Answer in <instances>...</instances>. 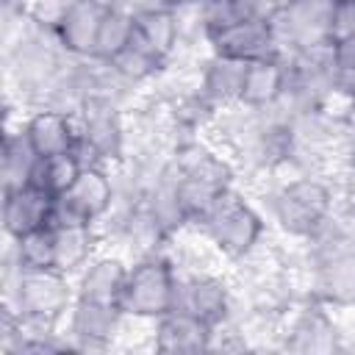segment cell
I'll list each match as a JSON object with an SVG mask.
<instances>
[{"label": "cell", "mask_w": 355, "mask_h": 355, "mask_svg": "<svg viewBox=\"0 0 355 355\" xmlns=\"http://www.w3.org/2000/svg\"><path fill=\"white\" fill-rule=\"evenodd\" d=\"M200 230L211 239V244L222 252L225 261L239 263L263 241L266 216L244 191L233 186L219 197Z\"/></svg>", "instance_id": "6da1fadb"}, {"label": "cell", "mask_w": 355, "mask_h": 355, "mask_svg": "<svg viewBox=\"0 0 355 355\" xmlns=\"http://www.w3.org/2000/svg\"><path fill=\"white\" fill-rule=\"evenodd\" d=\"M78 144L75 153L83 166H116L125 158V108L89 97L75 114Z\"/></svg>", "instance_id": "7a4b0ae2"}, {"label": "cell", "mask_w": 355, "mask_h": 355, "mask_svg": "<svg viewBox=\"0 0 355 355\" xmlns=\"http://www.w3.org/2000/svg\"><path fill=\"white\" fill-rule=\"evenodd\" d=\"M175 280H178V269L166 252L130 261L122 291V311L141 319L164 316L175 305Z\"/></svg>", "instance_id": "3957f363"}, {"label": "cell", "mask_w": 355, "mask_h": 355, "mask_svg": "<svg viewBox=\"0 0 355 355\" xmlns=\"http://www.w3.org/2000/svg\"><path fill=\"white\" fill-rule=\"evenodd\" d=\"M114 205V175L105 166H83L75 183L53 202V227L97 225Z\"/></svg>", "instance_id": "277c9868"}, {"label": "cell", "mask_w": 355, "mask_h": 355, "mask_svg": "<svg viewBox=\"0 0 355 355\" xmlns=\"http://www.w3.org/2000/svg\"><path fill=\"white\" fill-rule=\"evenodd\" d=\"M333 6L336 0H291L283 6L269 19L280 53L333 42Z\"/></svg>", "instance_id": "5b68a950"}, {"label": "cell", "mask_w": 355, "mask_h": 355, "mask_svg": "<svg viewBox=\"0 0 355 355\" xmlns=\"http://www.w3.org/2000/svg\"><path fill=\"white\" fill-rule=\"evenodd\" d=\"M75 302V286L69 275L58 269H25L17 291V311L22 319L64 324Z\"/></svg>", "instance_id": "8992f818"}, {"label": "cell", "mask_w": 355, "mask_h": 355, "mask_svg": "<svg viewBox=\"0 0 355 355\" xmlns=\"http://www.w3.org/2000/svg\"><path fill=\"white\" fill-rule=\"evenodd\" d=\"M283 349L288 352H336L344 349V338L338 330L330 305L305 297L297 300L283 316Z\"/></svg>", "instance_id": "52a82bcc"}, {"label": "cell", "mask_w": 355, "mask_h": 355, "mask_svg": "<svg viewBox=\"0 0 355 355\" xmlns=\"http://www.w3.org/2000/svg\"><path fill=\"white\" fill-rule=\"evenodd\" d=\"M189 311L205 324H219L230 316L233 308V283L219 272H183L178 269L175 280V305Z\"/></svg>", "instance_id": "ba28073f"}, {"label": "cell", "mask_w": 355, "mask_h": 355, "mask_svg": "<svg viewBox=\"0 0 355 355\" xmlns=\"http://www.w3.org/2000/svg\"><path fill=\"white\" fill-rule=\"evenodd\" d=\"M122 319H125V311L116 305H103V302H89L75 297L64 324L75 344V352H103L114 347Z\"/></svg>", "instance_id": "9c48e42d"}, {"label": "cell", "mask_w": 355, "mask_h": 355, "mask_svg": "<svg viewBox=\"0 0 355 355\" xmlns=\"http://www.w3.org/2000/svg\"><path fill=\"white\" fill-rule=\"evenodd\" d=\"M308 297L330 308L355 305V247L313 261Z\"/></svg>", "instance_id": "30bf717a"}, {"label": "cell", "mask_w": 355, "mask_h": 355, "mask_svg": "<svg viewBox=\"0 0 355 355\" xmlns=\"http://www.w3.org/2000/svg\"><path fill=\"white\" fill-rule=\"evenodd\" d=\"M208 50L214 55H227V58H239L247 64L258 58H269V55H283L275 42L269 19H244L219 33H211Z\"/></svg>", "instance_id": "8fae6325"}, {"label": "cell", "mask_w": 355, "mask_h": 355, "mask_svg": "<svg viewBox=\"0 0 355 355\" xmlns=\"http://www.w3.org/2000/svg\"><path fill=\"white\" fill-rule=\"evenodd\" d=\"M128 269H130V261L122 258L119 252H97L78 272L75 297L78 300H89V302H103V305L122 308V291H125Z\"/></svg>", "instance_id": "7c38bea8"}, {"label": "cell", "mask_w": 355, "mask_h": 355, "mask_svg": "<svg viewBox=\"0 0 355 355\" xmlns=\"http://www.w3.org/2000/svg\"><path fill=\"white\" fill-rule=\"evenodd\" d=\"M211 344V324L197 319L189 311H166L155 319L153 349L164 355H200L208 352Z\"/></svg>", "instance_id": "4fadbf2b"}, {"label": "cell", "mask_w": 355, "mask_h": 355, "mask_svg": "<svg viewBox=\"0 0 355 355\" xmlns=\"http://www.w3.org/2000/svg\"><path fill=\"white\" fill-rule=\"evenodd\" d=\"M55 197L42 186H22L3 191V233L6 236H25L36 227L50 225Z\"/></svg>", "instance_id": "5bb4252c"}, {"label": "cell", "mask_w": 355, "mask_h": 355, "mask_svg": "<svg viewBox=\"0 0 355 355\" xmlns=\"http://www.w3.org/2000/svg\"><path fill=\"white\" fill-rule=\"evenodd\" d=\"M42 155L36 153L25 122H17L11 128H6L3 133V147H0V183L3 191L11 189H22L33 183V175L39 169Z\"/></svg>", "instance_id": "9a60e30c"}, {"label": "cell", "mask_w": 355, "mask_h": 355, "mask_svg": "<svg viewBox=\"0 0 355 355\" xmlns=\"http://www.w3.org/2000/svg\"><path fill=\"white\" fill-rule=\"evenodd\" d=\"M25 130L42 158H53L61 153H72L78 144V125L72 114L53 108H33L25 116Z\"/></svg>", "instance_id": "2e32d148"}, {"label": "cell", "mask_w": 355, "mask_h": 355, "mask_svg": "<svg viewBox=\"0 0 355 355\" xmlns=\"http://www.w3.org/2000/svg\"><path fill=\"white\" fill-rule=\"evenodd\" d=\"M244 75H247V61L208 53L200 67V86L219 111V108H230L241 103Z\"/></svg>", "instance_id": "e0dca14e"}, {"label": "cell", "mask_w": 355, "mask_h": 355, "mask_svg": "<svg viewBox=\"0 0 355 355\" xmlns=\"http://www.w3.org/2000/svg\"><path fill=\"white\" fill-rule=\"evenodd\" d=\"M144 205L155 216V222L166 230L169 239L189 227V219H186V211H183L180 194H178V169H175L172 158L164 164V169L150 183L147 197H144Z\"/></svg>", "instance_id": "ac0fdd59"}, {"label": "cell", "mask_w": 355, "mask_h": 355, "mask_svg": "<svg viewBox=\"0 0 355 355\" xmlns=\"http://www.w3.org/2000/svg\"><path fill=\"white\" fill-rule=\"evenodd\" d=\"M103 17H105V6H100L94 0H75L58 25V36H61V44L67 47V53L94 55Z\"/></svg>", "instance_id": "d6986e66"}, {"label": "cell", "mask_w": 355, "mask_h": 355, "mask_svg": "<svg viewBox=\"0 0 355 355\" xmlns=\"http://www.w3.org/2000/svg\"><path fill=\"white\" fill-rule=\"evenodd\" d=\"M100 247L103 241L94 225L55 227V269L72 277L100 252Z\"/></svg>", "instance_id": "ffe728a7"}, {"label": "cell", "mask_w": 355, "mask_h": 355, "mask_svg": "<svg viewBox=\"0 0 355 355\" xmlns=\"http://www.w3.org/2000/svg\"><path fill=\"white\" fill-rule=\"evenodd\" d=\"M283 86H286V58L283 55L250 61L247 75H244L241 103L250 108H266L280 97Z\"/></svg>", "instance_id": "44dd1931"}, {"label": "cell", "mask_w": 355, "mask_h": 355, "mask_svg": "<svg viewBox=\"0 0 355 355\" xmlns=\"http://www.w3.org/2000/svg\"><path fill=\"white\" fill-rule=\"evenodd\" d=\"M111 67H114L119 75H125L130 83H136V86H150L155 78L164 75V69L169 67V61L161 58L150 44H144V42L136 36V31H133V39L111 58Z\"/></svg>", "instance_id": "7402d4cb"}, {"label": "cell", "mask_w": 355, "mask_h": 355, "mask_svg": "<svg viewBox=\"0 0 355 355\" xmlns=\"http://www.w3.org/2000/svg\"><path fill=\"white\" fill-rule=\"evenodd\" d=\"M136 36H139L144 44H150L161 58L172 61L175 53H178V42H180L178 19H175L172 6L136 14Z\"/></svg>", "instance_id": "603a6c76"}, {"label": "cell", "mask_w": 355, "mask_h": 355, "mask_svg": "<svg viewBox=\"0 0 355 355\" xmlns=\"http://www.w3.org/2000/svg\"><path fill=\"white\" fill-rule=\"evenodd\" d=\"M136 31V14H130L128 8H105V17L100 22V33H97V44H94V58L111 61L130 39Z\"/></svg>", "instance_id": "cb8c5ba5"}, {"label": "cell", "mask_w": 355, "mask_h": 355, "mask_svg": "<svg viewBox=\"0 0 355 355\" xmlns=\"http://www.w3.org/2000/svg\"><path fill=\"white\" fill-rule=\"evenodd\" d=\"M83 169V161L78 158V153H61V155H53V158H42L39 161V169L33 175V186H42L44 191H50L53 197L64 194L75 178L80 175Z\"/></svg>", "instance_id": "d4e9b609"}, {"label": "cell", "mask_w": 355, "mask_h": 355, "mask_svg": "<svg viewBox=\"0 0 355 355\" xmlns=\"http://www.w3.org/2000/svg\"><path fill=\"white\" fill-rule=\"evenodd\" d=\"M14 241H17V252L25 269H55V227L53 225L36 227Z\"/></svg>", "instance_id": "484cf974"}, {"label": "cell", "mask_w": 355, "mask_h": 355, "mask_svg": "<svg viewBox=\"0 0 355 355\" xmlns=\"http://www.w3.org/2000/svg\"><path fill=\"white\" fill-rule=\"evenodd\" d=\"M72 3L75 0H28V17L42 28L58 31V25L67 17V11L72 8Z\"/></svg>", "instance_id": "4316f807"}, {"label": "cell", "mask_w": 355, "mask_h": 355, "mask_svg": "<svg viewBox=\"0 0 355 355\" xmlns=\"http://www.w3.org/2000/svg\"><path fill=\"white\" fill-rule=\"evenodd\" d=\"M355 36V0H336L333 6V42Z\"/></svg>", "instance_id": "83f0119b"}, {"label": "cell", "mask_w": 355, "mask_h": 355, "mask_svg": "<svg viewBox=\"0 0 355 355\" xmlns=\"http://www.w3.org/2000/svg\"><path fill=\"white\" fill-rule=\"evenodd\" d=\"M333 55H336V67L344 78V86H349L355 80V36L333 42Z\"/></svg>", "instance_id": "f1b7e54d"}, {"label": "cell", "mask_w": 355, "mask_h": 355, "mask_svg": "<svg viewBox=\"0 0 355 355\" xmlns=\"http://www.w3.org/2000/svg\"><path fill=\"white\" fill-rule=\"evenodd\" d=\"M347 161L349 166H355V122L349 125V136H347Z\"/></svg>", "instance_id": "f546056e"}, {"label": "cell", "mask_w": 355, "mask_h": 355, "mask_svg": "<svg viewBox=\"0 0 355 355\" xmlns=\"http://www.w3.org/2000/svg\"><path fill=\"white\" fill-rule=\"evenodd\" d=\"M347 89H349V108H352V122H355V80Z\"/></svg>", "instance_id": "4dcf8cb0"}, {"label": "cell", "mask_w": 355, "mask_h": 355, "mask_svg": "<svg viewBox=\"0 0 355 355\" xmlns=\"http://www.w3.org/2000/svg\"><path fill=\"white\" fill-rule=\"evenodd\" d=\"M186 3H202V0H166V6H186Z\"/></svg>", "instance_id": "1f68e13d"}, {"label": "cell", "mask_w": 355, "mask_h": 355, "mask_svg": "<svg viewBox=\"0 0 355 355\" xmlns=\"http://www.w3.org/2000/svg\"><path fill=\"white\" fill-rule=\"evenodd\" d=\"M277 3H280V8H283V6H288V3H291V0H277Z\"/></svg>", "instance_id": "d6a6232c"}]
</instances>
